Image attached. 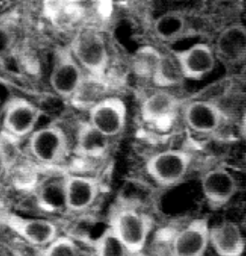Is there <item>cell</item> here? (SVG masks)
Listing matches in <instances>:
<instances>
[{
    "mask_svg": "<svg viewBox=\"0 0 246 256\" xmlns=\"http://www.w3.org/2000/svg\"><path fill=\"white\" fill-rule=\"evenodd\" d=\"M108 226L133 254L144 251L152 232L154 220L150 211L116 200L108 214Z\"/></svg>",
    "mask_w": 246,
    "mask_h": 256,
    "instance_id": "obj_1",
    "label": "cell"
},
{
    "mask_svg": "<svg viewBox=\"0 0 246 256\" xmlns=\"http://www.w3.org/2000/svg\"><path fill=\"white\" fill-rule=\"evenodd\" d=\"M70 52L86 74L106 78L110 56L104 36L94 26H84L73 37Z\"/></svg>",
    "mask_w": 246,
    "mask_h": 256,
    "instance_id": "obj_2",
    "label": "cell"
},
{
    "mask_svg": "<svg viewBox=\"0 0 246 256\" xmlns=\"http://www.w3.org/2000/svg\"><path fill=\"white\" fill-rule=\"evenodd\" d=\"M106 191L103 180L96 176L66 172L63 182V206L70 215L90 214Z\"/></svg>",
    "mask_w": 246,
    "mask_h": 256,
    "instance_id": "obj_3",
    "label": "cell"
},
{
    "mask_svg": "<svg viewBox=\"0 0 246 256\" xmlns=\"http://www.w3.org/2000/svg\"><path fill=\"white\" fill-rule=\"evenodd\" d=\"M193 156L183 150H165L150 156L145 164L148 178L158 188H168L182 184L190 172Z\"/></svg>",
    "mask_w": 246,
    "mask_h": 256,
    "instance_id": "obj_4",
    "label": "cell"
},
{
    "mask_svg": "<svg viewBox=\"0 0 246 256\" xmlns=\"http://www.w3.org/2000/svg\"><path fill=\"white\" fill-rule=\"evenodd\" d=\"M27 150L34 162L56 168L68 156L70 144L62 127L52 124L34 130L28 137Z\"/></svg>",
    "mask_w": 246,
    "mask_h": 256,
    "instance_id": "obj_5",
    "label": "cell"
},
{
    "mask_svg": "<svg viewBox=\"0 0 246 256\" xmlns=\"http://www.w3.org/2000/svg\"><path fill=\"white\" fill-rule=\"evenodd\" d=\"M86 73L79 65L69 48H62L56 54L50 76V84L56 94L70 100Z\"/></svg>",
    "mask_w": 246,
    "mask_h": 256,
    "instance_id": "obj_6",
    "label": "cell"
},
{
    "mask_svg": "<svg viewBox=\"0 0 246 256\" xmlns=\"http://www.w3.org/2000/svg\"><path fill=\"white\" fill-rule=\"evenodd\" d=\"M87 122L110 139L120 136L127 124V107L122 98L108 96L88 110Z\"/></svg>",
    "mask_w": 246,
    "mask_h": 256,
    "instance_id": "obj_7",
    "label": "cell"
},
{
    "mask_svg": "<svg viewBox=\"0 0 246 256\" xmlns=\"http://www.w3.org/2000/svg\"><path fill=\"white\" fill-rule=\"evenodd\" d=\"M42 112L34 103L24 98L8 102L2 118L4 134L10 138L28 137L36 130Z\"/></svg>",
    "mask_w": 246,
    "mask_h": 256,
    "instance_id": "obj_8",
    "label": "cell"
},
{
    "mask_svg": "<svg viewBox=\"0 0 246 256\" xmlns=\"http://www.w3.org/2000/svg\"><path fill=\"white\" fill-rule=\"evenodd\" d=\"M6 224L25 244L43 248L60 236L58 228L54 222L44 218H30L16 214L6 216Z\"/></svg>",
    "mask_w": 246,
    "mask_h": 256,
    "instance_id": "obj_9",
    "label": "cell"
},
{
    "mask_svg": "<svg viewBox=\"0 0 246 256\" xmlns=\"http://www.w3.org/2000/svg\"><path fill=\"white\" fill-rule=\"evenodd\" d=\"M201 186L207 204L212 210L228 205L238 191L236 179L224 166L206 170L201 176Z\"/></svg>",
    "mask_w": 246,
    "mask_h": 256,
    "instance_id": "obj_10",
    "label": "cell"
},
{
    "mask_svg": "<svg viewBox=\"0 0 246 256\" xmlns=\"http://www.w3.org/2000/svg\"><path fill=\"white\" fill-rule=\"evenodd\" d=\"M184 79L200 80L216 68V59L212 46L204 42L195 43L184 50L172 52Z\"/></svg>",
    "mask_w": 246,
    "mask_h": 256,
    "instance_id": "obj_11",
    "label": "cell"
},
{
    "mask_svg": "<svg viewBox=\"0 0 246 256\" xmlns=\"http://www.w3.org/2000/svg\"><path fill=\"white\" fill-rule=\"evenodd\" d=\"M184 124L194 132L213 134L223 126L225 114L216 103L207 100H194L182 109Z\"/></svg>",
    "mask_w": 246,
    "mask_h": 256,
    "instance_id": "obj_12",
    "label": "cell"
},
{
    "mask_svg": "<svg viewBox=\"0 0 246 256\" xmlns=\"http://www.w3.org/2000/svg\"><path fill=\"white\" fill-rule=\"evenodd\" d=\"M210 230L206 218H194L172 238L174 256H204L210 245Z\"/></svg>",
    "mask_w": 246,
    "mask_h": 256,
    "instance_id": "obj_13",
    "label": "cell"
},
{
    "mask_svg": "<svg viewBox=\"0 0 246 256\" xmlns=\"http://www.w3.org/2000/svg\"><path fill=\"white\" fill-rule=\"evenodd\" d=\"M180 108V101L170 92L154 91L142 101L141 118L150 125L166 130L175 120Z\"/></svg>",
    "mask_w": 246,
    "mask_h": 256,
    "instance_id": "obj_14",
    "label": "cell"
},
{
    "mask_svg": "<svg viewBox=\"0 0 246 256\" xmlns=\"http://www.w3.org/2000/svg\"><path fill=\"white\" fill-rule=\"evenodd\" d=\"M216 59L224 65L236 66L244 62L246 54V29L242 24H232L218 34L213 46Z\"/></svg>",
    "mask_w": 246,
    "mask_h": 256,
    "instance_id": "obj_15",
    "label": "cell"
},
{
    "mask_svg": "<svg viewBox=\"0 0 246 256\" xmlns=\"http://www.w3.org/2000/svg\"><path fill=\"white\" fill-rule=\"evenodd\" d=\"M110 150V139L88 122L80 126L76 132L75 152L84 162L103 164Z\"/></svg>",
    "mask_w": 246,
    "mask_h": 256,
    "instance_id": "obj_16",
    "label": "cell"
},
{
    "mask_svg": "<svg viewBox=\"0 0 246 256\" xmlns=\"http://www.w3.org/2000/svg\"><path fill=\"white\" fill-rule=\"evenodd\" d=\"M210 244L219 256H242L246 247L240 226L231 221L210 228Z\"/></svg>",
    "mask_w": 246,
    "mask_h": 256,
    "instance_id": "obj_17",
    "label": "cell"
},
{
    "mask_svg": "<svg viewBox=\"0 0 246 256\" xmlns=\"http://www.w3.org/2000/svg\"><path fill=\"white\" fill-rule=\"evenodd\" d=\"M153 35L163 43L182 40L192 31L188 18L182 12L170 11L160 14L152 22Z\"/></svg>",
    "mask_w": 246,
    "mask_h": 256,
    "instance_id": "obj_18",
    "label": "cell"
},
{
    "mask_svg": "<svg viewBox=\"0 0 246 256\" xmlns=\"http://www.w3.org/2000/svg\"><path fill=\"white\" fill-rule=\"evenodd\" d=\"M109 90L110 84L106 78L86 74L70 101L74 107L88 110L109 96Z\"/></svg>",
    "mask_w": 246,
    "mask_h": 256,
    "instance_id": "obj_19",
    "label": "cell"
},
{
    "mask_svg": "<svg viewBox=\"0 0 246 256\" xmlns=\"http://www.w3.org/2000/svg\"><path fill=\"white\" fill-rule=\"evenodd\" d=\"M156 188L157 187L144 180L129 179L122 186L116 200L150 211L156 200Z\"/></svg>",
    "mask_w": 246,
    "mask_h": 256,
    "instance_id": "obj_20",
    "label": "cell"
},
{
    "mask_svg": "<svg viewBox=\"0 0 246 256\" xmlns=\"http://www.w3.org/2000/svg\"><path fill=\"white\" fill-rule=\"evenodd\" d=\"M58 168V167H57ZM57 168L54 173L46 176L40 182L39 198L40 202L46 208H60L63 206V182L66 172H57Z\"/></svg>",
    "mask_w": 246,
    "mask_h": 256,
    "instance_id": "obj_21",
    "label": "cell"
},
{
    "mask_svg": "<svg viewBox=\"0 0 246 256\" xmlns=\"http://www.w3.org/2000/svg\"><path fill=\"white\" fill-rule=\"evenodd\" d=\"M153 83L159 88H172L184 80L180 66L172 53L163 54L153 76Z\"/></svg>",
    "mask_w": 246,
    "mask_h": 256,
    "instance_id": "obj_22",
    "label": "cell"
},
{
    "mask_svg": "<svg viewBox=\"0 0 246 256\" xmlns=\"http://www.w3.org/2000/svg\"><path fill=\"white\" fill-rule=\"evenodd\" d=\"M91 245L92 254L94 256H129L130 254L124 244L109 226L91 241Z\"/></svg>",
    "mask_w": 246,
    "mask_h": 256,
    "instance_id": "obj_23",
    "label": "cell"
},
{
    "mask_svg": "<svg viewBox=\"0 0 246 256\" xmlns=\"http://www.w3.org/2000/svg\"><path fill=\"white\" fill-rule=\"evenodd\" d=\"M162 55V52L152 46L140 48L133 56L134 71L140 77L152 78Z\"/></svg>",
    "mask_w": 246,
    "mask_h": 256,
    "instance_id": "obj_24",
    "label": "cell"
},
{
    "mask_svg": "<svg viewBox=\"0 0 246 256\" xmlns=\"http://www.w3.org/2000/svg\"><path fill=\"white\" fill-rule=\"evenodd\" d=\"M40 256H80V250L72 236L60 235L51 244L40 250Z\"/></svg>",
    "mask_w": 246,
    "mask_h": 256,
    "instance_id": "obj_25",
    "label": "cell"
},
{
    "mask_svg": "<svg viewBox=\"0 0 246 256\" xmlns=\"http://www.w3.org/2000/svg\"><path fill=\"white\" fill-rule=\"evenodd\" d=\"M176 229L164 228L154 234L147 254L150 256H174L172 238Z\"/></svg>",
    "mask_w": 246,
    "mask_h": 256,
    "instance_id": "obj_26",
    "label": "cell"
},
{
    "mask_svg": "<svg viewBox=\"0 0 246 256\" xmlns=\"http://www.w3.org/2000/svg\"><path fill=\"white\" fill-rule=\"evenodd\" d=\"M15 28L9 20H0V54L7 52L14 42Z\"/></svg>",
    "mask_w": 246,
    "mask_h": 256,
    "instance_id": "obj_27",
    "label": "cell"
},
{
    "mask_svg": "<svg viewBox=\"0 0 246 256\" xmlns=\"http://www.w3.org/2000/svg\"><path fill=\"white\" fill-rule=\"evenodd\" d=\"M0 136V179L7 173L12 166V157L10 152V144L14 139L3 133Z\"/></svg>",
    "mask_w": 246,
    "mask_h": 256,
    "instance_id": "obj_28",
    "label": "cell"
},
{
    "mask_svg": "<svg viewBox=\"0 0 246 256\" xmlns=\"http://www.w3.org/2000/svg\"><path fill=\"white\" fill-rule=\"evenodd\" d=\"M40 248H38L34 253H30L28 252H24V250H15L14 256H40Z\"/></svg>",
    "mask_w": 246,
    "mask_h": 256,
    "instance_id": "obj_29",
    "label": "cell"
},
{
    "mask_svg": "<svg viewBox=\"0 0 246 256\" xmlns=\"http://www.w3.org/2000/svg\"><path fill=\"white\" fill-rule=\"evenodd\" d=\"M129 256H150L146 252H140L133 253V254H130Z\"/></svg>",
    "mask_w": 246,
    "mask_h": 256,
    "instance_id": "obj_30",
    "label": "cell"
},
{
    "mask_svg": "<svg viewBox=\"0 0 246 256\" xmlns=\"http://www.w3.org/2000/svg\"><path fill=\"white\" fill-rule=\"evenodd\" d=\"M93 256L92 254H90V256Z\"/></svg>",
    "mask_w": 246,
    "mask_h": 256,
    "instance_id": "obj_31",
    "label": "cell"
}]
</instances>
